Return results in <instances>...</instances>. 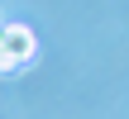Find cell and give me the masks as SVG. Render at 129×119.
<instances>
[{
    "label": "cell",
    "instance_id": "obj_1",
    "mask_svg": "<svg viewBox=\"0 0 129 119\" xmlns=\"http://www.w3.org/2000/svg\"><path fill=\"white\" fill-rule=\"evenodd\" d=\"M34 33L24 29V24H0V72H19L24 62H34Z\"/></svg>",
    "mask_w": 129,
    "mask_h": 119
}]
</instances>
